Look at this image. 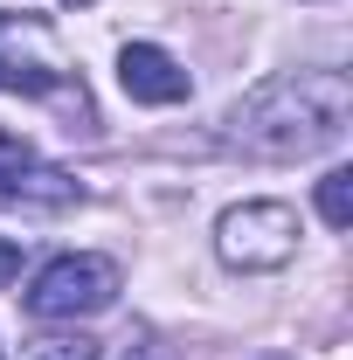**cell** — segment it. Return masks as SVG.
<instances>
[{"label": "cell", "mask_w": 353, "mask_h": 360, "mask_svg": "<svg viewBox=\"0 0 353 360\" xmlns=\"http://www.w3.org/2000/svg\"><path fill=\"white\" fill-rule=\"evenodd\" d=\"M70 7H77V0H70Z\"/></svg>", "instance_id": "12"}, {"label": "cell", "mask_w": 353, "mask_h": 360, "mask_svg": "<svg viewBox=\"0 0 353 360\" xmlns=\"http://www.w3.org/2000/svg\"><path fill=\"white\" fill-rule=\"evenodd\" d=\"M270 360H284V354H270Z\"/></svg>", "instance_id": "11"}, {"label": "cell", "mask_w": 353, "mask_h": 360, "mask_svg": "<svg viewBox=\"0 0 353 360\" xmlns=\"http://www.w3.org/2000/svg\"><path fill=\"white\" fill-rule=\"evenodd\" d=\"M298 208L291 201H236V208H222L215 222V257L229 270H284L298 257Z\"/></svg>", "instance_id": "3"}, {"label": "cell", "mask_w": 353, "mask_h": 360, "mask_svg": "<svg viewBox=\"0 0 353 360\" xmlns=\"http://www.w3.org/2000/svg\"><path fill=\"white\" fill-rule=\"evenodd\" d=\"M14 270H21V250H14V243H0V284H7Z\"/></svg>", "instance_id": "9"}, {"label": "cell", "mask_w": 353, "mask_h": 360, "mask_svg": "<svg viewBox=\"0 0 353 360\" xmlns=\"http://www.w3.org/2000/svg\"><path fill=\"white\" fill-rule=\"evenodd\" d=\"M0 360H7V347H0Z\"/></svg>", "instance_id": "10"}, {"label": "cell", "mask_w": 353, "mask_h": 360, "mask_svg": "<svg viewBox=\"0 0 353 360\" xmlns=\"http://www.w3.org/2000/svg\"><path fill=\"white\" fill-rule=\"evenodd\" d=\"M63 84L56 70H42V63H14V56H0V90H21V97H49V90Z\"/></svg>", "instance_id": "6"}, {"label": "cell", "mask_w": 353, "mask_h": 360, "mask_svg": "<svg viewBox=\"0 0 353 360\" xmlns=\"http://www.w3.org/2000/svg\"><path fill=\"white\" fill-rule=\"evenodd\" d=\"M319 215L326 229H353V167H333L319 180Z\"/></svg>", "instance_id": "5"}, {"label": "cell", "mask_w": 353, "mask_h": 360, "mask_svg": "<svg viewBox=\"0 0 353 360\" xmlns=\"http://www.w3.org/2000/svg\"><path fill=\"white\" fill-rule=\"evenodd\" d=\"M118 84H125L132 104H187L194 77H187L160 42H125L118 49Z\"/></svg>", "instance_id": "4"}, {"label": "cell", "mask_w": 353, "mask_h": 360, "mask_svg": "<svg viewBox=\"0 0 353 360\" xmlns=\"http://www.w3.org/2000/svg\"><path fill=\"white\" fill-rule=\"evenodd\" d=\"M347 125H353L347 70H284L229 104L222 146H236L250 160H305V153L340 146Z\"/></svg>", "instance_id": "1"}, {"label": "cell", "mask_w": 353, "mask_h": 360, "mask_svg": "<svg viewBox=\"0 0 353 360\" xmlns=\"http://www.w3.org/2000/svg\"><path fill=\"white\" fill-rule=\"evenodd\" d=\"M28 360H104V347L90 333H56V340H35Z\"/></svg>", "instance_id": "7"}, {"label": "cell", "mask_w": 353, "mask_h": 360, "mask_svg": "<svg viewBox=\"0 0 353 360\" xmlns=\"http://www.w3.org/2000/svg\"><path fill=\"white\" fill-rule=\"evenodd\" d=\"M118 264L111 257H90V250H70V257H49L35 277H28V291H21V305L35 319H97L118 305Z\"/></svg>", "instance_id": "2"}, {"label": "cell", "mask_w": 353, "mask_h": 360, "mask_svg": "<svg viewBox=\"0 0 353 360\" xmlns=\"http://www.w3.org/2000/svg\"><path fill=\"white\" fill-rule=\"evenodd\" d=\"M125 360H174L167 347H153V340H139V347H125Z\"/></svg>", "instance_id": "8"}]
</instances>
